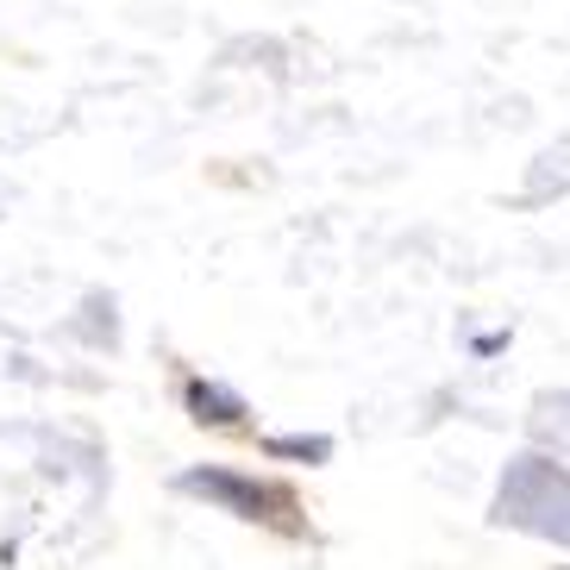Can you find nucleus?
<instances>
[{"label": "nucleus", "mask_w": 570, "mask_h": 570, "mask_svg": "<svg viewBox=\"0 0 570 570\" xmlns=\"http://www.w3.org/2000/svg\"><path fill=\"white\" fill-rule=\"evenodd\" d=\"M264 458H302V464H326V458H333V439H320V433H269V439H264Z\"/></svg>", "instance_id": "20e7f679"}, {"label": "nucleus", "mask_w": 570, "mask_h": 570, "mask_svg": "<svg viewBox=\"0 0 570 570\" xmlns=\"http://www.w3.org/2000/svg\"><path fill=\"white\" fill-rule=\"evenodd\" d=\"M183 407H188V420H202V426H245V414H252L238 389L207 383V376H188L183 383Z\"/></svg>", "instance_id": "7ed1b4c3"}, {"label": "nucleus", "mask_w": 570, "mask_h": 570, "mask_svg": "<svg viewBox=\"0 0 570 570\" xmlns=\"http://www.w3.org/2000/svg\"><path fill=\"white\" fill-rule=\"evenodd\" d=\"M570 476L546 458H520L502 476V495H495V520H514V527H533L546 539H564L570 546Z\"/></svg>", "instance_id": "f257e3e1"}, {"label": "nucleus", "mask_w": 570, "mask_h": 570, "mask_svg": "<svg viewBox=\"0 0 570 570\" xmlns=\"http://www.w3.org/2000/svg\"><path fill=\"white\" fill-rule=\"evenodd\" d=\"M176 489H183V495H207V502H219L226 514H238V520H269V508H283L276 489L252 483V476H233V470H214V464H207V470H183Z\"/></svg>", "instance_id": "f03ea898"}]
</instances>
